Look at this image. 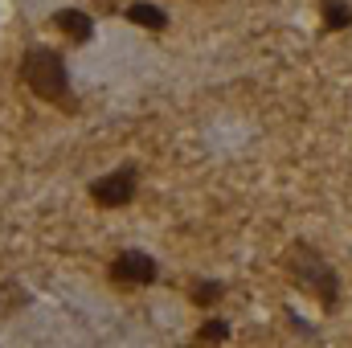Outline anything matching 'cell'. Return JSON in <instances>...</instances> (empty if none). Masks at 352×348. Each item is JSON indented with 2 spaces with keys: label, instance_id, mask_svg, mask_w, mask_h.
Returning a JSON list of instances; mask_svg holds the SVG:
<instances>
[{
  "label": "cell",
  "instance_id": "1",
  "mask_svg": "<svg viewBox=\"0 0 352 348\" xmlns=\"http://www.w3.org/2000/svg\"><path fill=\"white\" fill-rule=\"evenodd\" d=\"M21 78H25V87L33 90L37 98H50V102H58V107H74L70 78H66V66H62V54H58V50H45V45L25 50V58H21Z\"/></svg>",
  "mask_w": 352,
  "mask_h": 348
},
{
  "label": "cell",
  "instance_id": "2",
  "mask_svg": "<svg viewBox=\"0 0 352 348\" xmlns=\"http://www.w3.org/2000/svg\"><path fill=\"white\" fill-rule=\"evenodd\" d=\"M287 274H291L303 291H311L328 312L340 303V279H336V270L320 259L307 242H299V246L287 250Z\"/></svg>",
  "mask_w": 352,
  "mask_h": 348
},
{
  "label": "cell",
  "instance_id": "3",
  "mask_svg": "<svg viewBox=\"0 0 352 348\" xmlns=\"http://www.w3.org/2000/svg\"><path fill=\"white\" fill-rule=\"evenodd\" d=\"M135 164H123V168H115L111 176H102V180H94L90 184V197H94V205H102V209H119V205H127L131 197H135Z\"/></svg>",
  "mask_w": 352,
  "mask_h": 348
},
{
  "label": "cell",
  "instance_id": "4",
  "mask_svg": "<svg viewBox=\"0 0 352 348\" xmlns=\"http://www.w3.org/2000/svg\"><path fill=\"white\" fill-rule=\"evenodd\" d=\"M156 274H160V266L144 250H123L119 259L111 262V279L119 287H148V283H156Z\"/></svg>",
  "mask_w": 352,
  "mask_h": 348
},
{
  "label": "cell",
  "instance_id": "5",
  "mask_svg": "<svg viewBox=\"0 0 352 348\" xmlns=\"http://www.w3.org/2000/svg\"><path fill=\"white\" fill-rule=\"evenodd\" d=\"M54 21H58V29H66V37L78 41V45H87L90 37H94V21H90L87 12H78V8H62V12H54Z\"/></svg>",
  "mask_w": 352,
  "mask_h": 348
},
{
  "label": "cell",
  "instance_id": "6",
  "mask_svg": "<svg viewBox=\"0 0 352 348\" xmlns=\"http://www.w3.org/2000/svg\"><path fill=\"white\" fill-rule=\"evenodd\" d=\"M127 21H131V25H144L148 33L168 29V12H164V8H156V4H148V0H135V4L127 8Z\"/></svg>",
  "mask_w": 352,
  "mask_h": 348
},
{
  "label": "cell",
  "instance_id": "7",
  "mask_svg": "<svg viewBox=\"0 0 352 348\" xmlns=\"http://www.w3.org/2000/svg\"><path fill=\"white\" fill-rule=\"evenodd\" d=\"M324 25L332 29V33H340V29H352V4L349 0H324Z\"/></svg>",
  "mask_w": 352,
  "mask_h": 348
},
{
  "label": "cell",
  "instance_id": "8",
  "mask_svg": "<svg viewBox=\"0 0 352 348\" xmlns=\"http://www.w3.org/2000/svg\"><path fill=\"white\" fill-rule=\"evenodd\" d=\"M197 340L226 345V340H230V324H226V320H205V324H201V332H197Z\"/></svg>",
  "mask_w": 352,
  "mask_h": 348
},
{
  "label": "cell",
  "instance_id": "9",
  "mask_svg": "<svg viewBox=\"0 0 352 348\" xmlns=\"http://www.w3.org/2000/svg\"><path fill=\"white\" fill-rule=\"evenodd\" d=\"M221 295H226V287H221V283H209V279L192 287V303H205V307H209V303H217Z\"/></svg>",
  "mask_w": 352,
  "mask_h": 348
}]
</instances>
